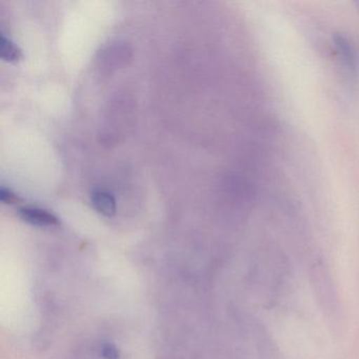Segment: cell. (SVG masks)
<instances>
[{"mask_svg":"<svg viewBox=\"0 0 359 359\" xmlns=\"http://www.w3.org/2000/svg\"><path fill=\"white\" fill-rule=\"evenodd\" d=\"M311 287L317 306L333 331H339L344 325V309L337 285L329 266L323 260L313 262L309 271Z\"/></svg>","mask_w":359,"mask_h":359,"instance_id":"obj_1","label":"cell"},{"mask_svg":"<svg viewBox=\"0 0 359 359\" xmlns=\"http://www.w3.org/2000/svg\"><path fill=\"white\" fill-rule=\"evenodd\" d=\"M333 45L342 64L348 70L356 72L359 69V51L351 37L344 33H336L333 36Z\"/></svg>","mask_w":359,"mask_h":359,"instance_id":"obj_2","label":"cell"},{"mask_svg":"<svg viewBox=\"0 0 359 359\" xmlns=\"http://www.w3.org/2000/svg\"><path fill=\"white\" fill-rule=\"evenodd\" d=\"M20 216L29 224L39 226H57L60 222L57 216L39 208H22Z\"/></svg>","mask_w":359,"mask_h":359,"instance_id":"obj_3","label":"cell"},{"mask_svg":"<svg viewBox=\"0 0 359 359\" xmlns=\"http://www.w3.org/2000/svg\"><path fill=\"white\" fill-rule=\"evenodd\" d=\"M94 209L102 215L111 217L116 212V201L114 196L104 189H96L91 194Z\"/></svg>","mask_w":359,"mask_h":359,"instance_id":"obj_4","label":"cell"},{"mask_svg":"<svg viewBox=\"0 0 359 359\" xmlns=\"http://www.w3.org/2000/svg\"><path fill=\"white\" fill-rule=\"evenodd\" d=\"M130 50L126 45H114L106 50L104 54V62H106L107 67L111 68H118L121 65H125L127 60H130Z\"/></svg>","mask_w":359,"mask_h":359,"instance_id":"obj_5","label":"cell"},{"mask_svg":"<svg viewBox=\"0 0 359 359\" xmlns=\"http://www.w3.org/2000/svg\"><path fill=\"white\" fill-rule=\"evenodd\" d=\"M0 57L8 62H20L22 58V50L5 34L0 35Z\"/></svg>","mask_w":359,"mask_h":359,"instance_id":"obj_6","label":"cell"},{"mask_svg":"<svg viewBox=\"0 0 359 359\" xmlns=\"http://www.w3.org/2000/svg\"><path fill=\"white\" fill-rule=\"evenodd\" d=\"M102 355L104 359H119L121 357L118 348L111 342L102 344Z\"/></svg>","mask_w":359,"mask_h":359,"instance_id":"obj_7","label":"cell"},{"mask_svg":"<svg viewBox=\"0 0 359 359\" xmlns=\"http://www.w3.org/2000/svg\"><path fill=\"white\" fill-rule=\"evenodd\" d=\"M0 201L5 205H14V203H18L20 201V197L15 193L12 192L10 189L1 187V189H0Z\"/></svg>","mask_w":359,"mask_h":359,"instance_id":"obj_8","label":"cell"}]
</instances>
